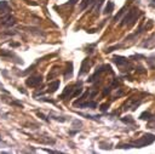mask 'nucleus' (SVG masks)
Here are the masks:
<instances>
[{"label":"nucleus","mask_w":155,"mask_h":154,"mask_svg":"<svg viewBox=\"0 0 155 154\" xmlns=\"http://www.w3.org/2000/svg\"><path fill=\"white\" fill-rule=\"evenodd\" d=\"M155 141V135L153 133H145L137 141H133L132 143H121L117 146V148H143L149 144H151Z\"/></svg>","instance_id":"1"},{"label":"nucleus","mask_w":155,"mask_h":154,"mask_svg":"<svg viewBox=\"0 0 155 154\" xmlns=\"http://www.w3.org/2000/svg\"><path fill=\"white\" fill-rule=\"evenodd\" d=\"M139 10L137 8V7H132V8H130V11H127V13L124 16V18H122V22L120 23V25H127V27H131V25H133L134 23H136V21H137V18H138V16H139Z\"/></svg>","instance_id":"2"},{"label":"nucleus","mask_w":155,"mask_h":154,"mask_svg":"<svg viewBox=\"0 0 155 154\" xmlns=\"http://www.w3.org/2000/svg\"><path fill=\"white\" fill-rule=\"evenodd\" d=\"M42 82V76L40 74H34V75H30L27 80H25V84L27 86L29 87H35L38 85H40Z\"/></svg>","instance_id":"3"},{"label":"nucleus","mask_w":155,"mask_h":154,"mask_svg":"<svg viewBox=\"0 0 155 154\" xmlns=\"http://www.w3.org/2000/svg\"><path fill=\"white\" fill-rule=\"evenodd\" d=\"M78 86V84L76 85H69V86H67L65 89H64V91H63V93L58 97V98H61V99H64L65 97H71V95H73V92H74V89Z\"/></svg>","instance_id":"4"},{"label":"nucleus","mask_w":155,"mask_h":154,"mask_svg":"<svg viewBox=\"0 0 155 154\" xmlns=\"http://www.w3.org/2000/svg\"><path fill=\"white\" fill-rule=\"evenodd\" d=\"M142 47H144V49H153V47H155V33H153V34L142 44Z\"/></svg>","instance_id":"5"},{"label":"nucleus","mask_w":155,"mask_h":154,"mask_svg":"<svg viewBox=\"0 0 155 154\" xmlns=\"http://www.w3.org/2000/svg\"><path fill=\"white\" fill-rule=\"evenodd\" d=\"M113 61H114V63H115L117 67H120V68H122V67L130 64L128 61H127V58H125V57H122V56H115V57L113 58Z\"/></svg>","instance_id":"6"},{"label":"nucleus","mask_w":155,"mask_h":154,"mask_svg":"<svg viewBox=\"0 0 155 154\" xmlns=\"http://www.w3.org/2000/svg\"><path fill=\"white\" fill-rule=\"evenodd\" d=\"M88 68H90V61L88 58H85L81 63V68H80V72H79V75H82V74H86L88 72Z\"/></svg>","instance_id":"7"},{"label":"nucleus","mask_w":155,"mask_h":154,"mask_svg":"<svg viewBox=\"0 0 155 154\" xmlns=\"http://www.w3.org/2000/svg\"><path fill=\"white\" fill-rule=\"evenodd\" d=\"M58 87H59V81H58V80L52 81V82L48 84V87H47V91H46V92H48V93H53V92L57 91Z\"/></svg>","instance_id":"8"},{"label":"nucleus","mask_w":155,"mask_h":154,"mask_svg":"<svg viewBox=\"0 0 155 154\" xmlns=\"http://www.w3.org/2000/svg\"><path fill=\"white\" fill-rule=\"evenodd\" d=\"M79 107L81 108H90V109H94L97 107V103L94 101H88V102H84V103H78Z\"/></svg>","instance_id":"9"},{"label":"nucleus","mask_w":155,"mask_h":154,"mask_svg":"<svg viewBox=\"0 0 155 154\" xmlns=\"http://www.w3.org/2000/svg\"><path fill=\"white\" fill-rule=\"evenodd\" d=\"M73 75V63L71 62H68L67 63V70L64 73V76L65 78H71Z\"/></svg>","instance_id":"10"},{"label":"nucleus","mask_w":155,"mask_h":154,"mask_svg":"<svg viewBox=\"0 0 155 154\" xmlns=\"http://www.w3.org/2000/svg\"><path fill=\"white\" fill-rule=\"evenodd\" d=\"M113 10H114V2H113V1H108V4H107L105 7H104V15L111 13Z\"/></svg>","instance_id":"11"},{"label":"nucleus","mask_w":155,"mask_h":154,"mask_svg":"<svg viewBox=\"0 0 155 154\" xmlns=\"http://www.w3.org/2000/svg\"><path fill=\"white\" fill-rule=\"evenodd\" d=\"M0 11H1V13H5V12H8L10 11V6H8V4H7V1H5V0H2V1H0Z\"/></svg>","instance_id":"12"},{"label":"nucleus","mask_w":155,"mask_h":154,"mask_svg":"<svg viewBox=\"0 0 155 154\" xmlns=\"http://www.w3.org/2000/svg\"><path fill=\"white\" fill-rule=\"evenodd\" d=\"M147 63L150 69H155V55H151L147 58Z\"/></svg>","instance_id":"13"},{"label":"nucleus","mask_w":155,"mask_h":154,"mask_svg":"<svg viewBox=\"0 0 155 154\" xmlns=\"http://www.w3.org/2000/svg\"><path fill=\"white\" fill-rule=\"evenodd\" d=\"M140 119H143V120H150L151 118H154L149 112H143L142 114H140V116H139Z\"/></svg>","instance_id":"14"},{"label":"nucleus","mask_w":155,"mask_h":154,"mask_svg":"<svg viewBox=\"0 0 155 154\" xmlns=\"http://www.w3.org/2000/svg\"><path fill=\"white\" fill-rule=\"evenodd\" d=\"M121 120L125 122V124H133L134 120L132 119V116H125V118H121Z\"/></svg>","instance_id":"15"},{"label":"nucleus","mask_w":155,"mask_h":154,"mask_svg":"<svg viewBox=\"0 0 155 154\" xmlns=\"http://www.w3.org/2000/svg\"><path fill=\"white\" fill-rule=\"evenodd\" d=\"M103 1L104 0H96V5H94V13L96 15L98 13V10H99V7H101V5H102Z\"/></svg>","instance_id":"16"},{"label":"nucleus","mask_w":155,"mask_h":154,"mask_svg":"<svg viewBox=\"0 0 155 154\" xmlns=\"http://www.w3.org/2000/svg\"><path fill=\"white\" fill-rule=\"evenodd\" d=\"M126 7H127V6H125V7H122V8H121V10H120V11L117 12V15H116V16L114 17V22H116V21H117V19H119V18L121 17V15H122V13L125 12V8H126Z\"/></svg>","instance_id":"17"},{"label":"nucleus","mask_w":155,"mask_h":154,"mask_svg":"<svg viewBox=\"0 0 155 154\" xmlns=\"http://www.w3.org/2000/svg\"><path fill=\"white\" fill-rule=\"evenodd\" d=\"M10 104H12V105H17V107H19V108L23 107V104H22L21 102H18V101H12V102H10Z\"/></svg>","instance_id":"18"},{"label":"nucleus","mask_w":155,"mask_h":154,"mask_svg":"<svg viewBox=\"0 0 155 154\" xmlns=\"http://www.w3.org/2000/svg\"><path fill=\"white\" fill-rule=\"evenodd\" d=\"M108 108H109V104H108V103L101 104V110H102V112H105V110H108Z\"/></svg>","instance_id":"19"},{"label":"nucleus","mask_w":155,"mask_h":154,"mask_svg":"<svg viewBox=\"0 0 155 154\" xmlns=\"http://www.w3.org/2000/svg\"><path fill=\"white\" fill-rule=\"evenodd\" d=\"M38 116H40V118H41L44 121H48V119H47V118H46V116H45L42 113H38Z\"/></svg>","instance_id":"20"},{"label":"nucleus","mask_w":155,"mask_h":154,"mask_svg":"<svg viewBox=\"0 0 155 154\" xmlns=\"http://www.w3.org/2000/svg\"><path fill=\"white\" fill-rule=\"evenodd\" d=\"M79 0H69V2H68V5H74V4H76Z\"/></svg>","instance_id":"21"},{"label":"nucleus","mask_w":155,"mask_h":154,"mask_svg":"<svg viewBox=\"0 0 155 154\" xmlns=\"http://www.w3.org/2000/svg\"><path fill=\"white\" fill-rule=\"evenodd\" d=\"M19 44H17V42H13V44H11V46H18Z\"/></svg>","instance_id":"22"},{"label":"nucleus","mask_w":155,"mask_h":154,"mask_svg":"<svg viewBox=\"0 0 155 154\" xmlns=\"http://www.w3.org/2000/svg\"><path fill=\"white\" fill-rule=\"evenodd\" d=\"M0 141H1V137H0Z\"/></svg>","instance_id":"23"}]
</instances>
